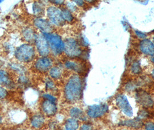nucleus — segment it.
<instances>
[{
	"label": "nucleus",
	"instance_id": "f704fd0d",
	"mask_svg": "<svg viewBox=\"0 0 154 130\" xmlns=\"http://www.w3.org/2000/svg\"><path fill=\"white\" fill-rule=\"evenodd\" d=\"M74 2L79 7H82L85 4V2L84 1H74Z\"/></svg>",
	"mask_w": 154,
	"mask_h": 130
},
{
	"label": "nucleus",
	"instance_id": "ddd939ff",
	"mask_svg": "<svg viewBox=\"0 0 154 130\" xmlns=\"http://www.w3.org/2000/svg\"><path fill=\"white\" fill-rule=\"evenodd\" d=\"M0 86L8 89H13L15 84L8 71L0 69Z\"/></svg>",
	"mask_w": 154,
	"mask_h": 130
},
{
	"label": "nucleus",
	"instance_id": "0eeeda50",
	"mask_svg": "<svg viewBox=\"0 0 154 130\" xmlns=\"http://www.w3.org/2000/svg\"><path fill=\"white\" fill-rule=\"evenodd\" d=\"M116 102L118 107L126 116L131 117L133 116V109L125 95L123 94H118L116 97Z\"/></svg>",
	"mask_w": 154,
	"mask_h": 130
},
{
	"label": "nucleus",
	"instance_id": "f3484780",
	"mask_svg": "<svg viewBox=\"0 0 154 130\" xmlns=\"http://www.w3.org/2000/svg\"><path fill=\"white\" fill-rule=\"evenodd\" d=\"M45 117L42 114L37 113L33 115L30 120V125L34 129L41 128L45 123Z\"/></svg>",
	"mask_w": 154,
	"mask_h": 130
},
{
	"label": "nucleus",
	"instance_id": "79ce46f5",
	"mask_svg": "<svg viewBox=\"0 0 154 130\" xmlns=\"http://www.w3.org/2000/svg\"></svg>",
	"mask_w": 154,
	"mask_h": 130
},
{
	"label": "nucleus",
	"instance_id": "6ab92c4d",
	"mask_svg": "<svg viewBox=\"0 0 154 130\" xmlns=\"http://www.w3.org/2000/svg\"><path fill=\"white\" fill-rule=\"evenodd\" d=\"M64 66L66 69L74 71L77 73H81L84 71L83 65L81 63L74 60H67L65 61Z\"/></svg>",
	"mask_w": 154,
	"mask_h": 130
},
{
	"label": "nucleus",
	"instance_id": "412c9836",
	"mask_svg": "<svg viewBox=\"0 0 154 130\" xmlns=\"http://www.w3.org/2000/svg\"><path fill=\"white\" fill-rule=\"evenodd\" d=\"M69 115L71 118L77 120H84L85 119L83 110L78 107H71L69 110Z\"/></svg>",
	"mask_w": 154,
	"mask_h": 130
},
{
	"label": "nucleus",
	"instance_id": "39448f33",
	"mask_svg": "<svg viewBox=\"0 0 154 130\" xmlns=\"http://www.w3.org/2000/svg\"><path fill=\"white\" fill-rule=\"evenodd\" d=\"M46 15L51 24L57 27H60L65 24L62 15L61 8L54 5H51L46 9Z\"/></svg>",
	"mask_w": 154,
	"mask_h": 130
},
{
	"label": "nucleus",
	"instance_id": "4468645a",
	"mask_svg": "<svg viewBox=\"0 0 154 130\" xmlns=\"http://www.w3.org/2000/svg\"><path fill=\"white\" fill-rule=\"evenodd\" d=\"M37 33L31 27H26L22 31L23 39L28 44L34 43Z\"/></svg>",
	"mask_w": 154,
	"mask_h": 130
},
{
	"label": "nucleus",
	"instance_id": "a211bd4d",
	"mask_svg": "<svg viewBox=\"0 0 154 130\" xmlns=\"http://www.w3.org/2000/svg\"><path fill=\"white\" fill-rule=\"evenodd\" d=\"M32 14L36 17H42L45 14L44 4L40 1L33 2L31 5Z\"/></svg>",
	"mask_w": 154,
	"mask_h": 130
},
{
	"label": "nucleus",
	"instance_id": "6e6552de",
	"mask_svg": "<svg viewBox=\"0 0 154 130\" xmlns=\"http://www.w3.org/2000/svg\"><path fill=\"white\" fill-rule=\"evenodd\" d=\"M108 111V106L106 104L93 105L88 107L87 115L93 119L99 118L106 115Z\"/></svg>",
	"mask_w": 154,
	"mask_h": 130
},
{
	"label": "nucleus",
	"instance_id": "4be33fe9",
	"mask_svg": "<svg viewBox=\"0 0 154 130\" xmlns=\"http://www.w3.org/2000/svg\"><path fill=\"white\" fill-rule=\"evenodd\" d=\"M79 128V122L77 119L69 118L66 120L64 123V130H77Z\"/></svg>",
	"mask_w": 154,
	"mask_h": 130
},
{
	"label": "nucleus",
	"instance_id": "423d86ee",
	"mask_svg": "<svg viewBox=\"0 0 154 130\" xmlns=\"http://www.w3.org/2000/svg\"><path fill=\"white\" fill-rule=\"evenodd\" d=\"M34 44L37 53L40 57L49 56L51 53L48 42L42 33H37Z\"/></svg>",
	"mask_w": 154,
	"mask_h": 130
},
{
	"label": "nucleus",
	"instance_id": "e433bc0d",
	"mask_svg": "<svg viewBox=\"0 0 154 130\" xmlns=\"http://www.w3.org/2000/svg\"><path fill=\"white\" fill-rule=\"evenodd\" d=\"M152 77L153 79H154V69L152 71Z\"/></svg>",
	"mask_w": 154,
	"mask_h": 130
},
{
	"label": "nucleus",
	"instance_id": "ea45409f",
	"mask_svg": "<svg viewBox=\"0 0 154 130\" xmlns=\"http://www.w3.org/2000/svg\"><path fill=\"white\" fill-rule=\"evenodd\" d=\"M153 41H154V38H153Z\"/></svg>",
	"mask_w": 154,
	"mask_h": 130
},
{
	"label": "nucleus",
	"instance_id": "1a4fd4ad",
	"mask_svg": "<svg viewBox=\"0 0 154 130\" xmlns=\"http://www.w3.org/2000/svg\"><path fill=\"white\" fill-rule=\"evenodd\" d=\"M34 68L40 72H48L54 66V60L49 57H39L34 61Z\"/></svg>",
	"mask_w": 154,
	"mask_h": 130
},
{
	"label": "nucleus",
	"instance_id": "b1692460",
	"mask_svg": "<svg viewBox=\"0 0 154 130\" xmlns=\"http://www.w3.org/2000/svg\"><path fill=\"white\" fill-rule=\"evenodd\" d=\"M140 84L139 81H131L127 83L125 86V90L128 92H133L136 90Z\"/></svg>",
	"mask_w": 154,
	"mask_h": 130
},
{
	"label": "nucleus",
	"instance_id": "7c9ffc66",
	"mask_svg": "<svg viewBox=\"0 0 154 130\" xmlns=\"http://www.w3.org/2000/svg\"><path fill=\"white\" fill-rule=\"evenodd\" d=\"M144 127L146 130H154V122H146Z\"/></svg>",
	"mask_w": 154,
	"mask_h": 130
},
{
	"label": "nucleus",
	"instance_id": "aec40b11",
	"mask_svg": "<svg viewBox=\"0 0 154 130\" xmlns=\"http://www.w3.org/2000/svg\"><path fill=\"white\" fill-rule=\"evenodd\" d=\"M49 77L53 80H59L62 77L63 70L60 66L54 65L48 71Z\"/></svg>",
	"mask_w": 154,
	"mask_h": 130
},
{
	"label": "nucleus",
	"instance_id": "2eb2a0df",
	"mask_svg": "<svg viewBox=\"0 0 154 130\" xmlns=\"http://www.w3.org/2000/svg\"><path fill=\"white\" fill-rule=\"evenodd\" d=\"M140 49L143 53L148 56L154 54V44L149 39H144L140 42Z\"/></svg>",
	"mask_w": 154,
	"mask_h": 130
},
{
	"label": "nucleus",
	"instance_id": "9d476101",
	"mask_svg": "<svg viewBox=\"0 0 154 130\" xmlns=\"http://www.w3.org/2000/svg\"><path fill=\"white\" fill-rule=\"evenodd\" d=\"M135 98L136 102L145 108L152 107L154 105V101L147 92L143 90H138L136 92Z\"/></svg>",
	"mask_w": 154,
	"mask_h": 130
},
{
	"label": "nucleus",
	"instance_id": "f257e3e1",
	"mask_svg": "<svg viewBox=\"0 0 154 130\" xmlns=\"http://www.w3.org/2000/svg\"><path fill=\"white\" fill-rule=\"evenodd\" d=\"M83 82L78 75H73L68 79L64 89V96L69 102H75L81 98Z\"/></svg>",
	"mask_w": 154,
	"mask_h": 130
},
{
	"label": "nucleus",
	"instance_id": "20e7f679",
	"mask_svg": "<svg viewBox=\"0 0 154 130\" xmlns=\"http://www.w3.org/2000/svg\"><path fill=\"white\" fill-rule=\"evenodd\" d=\"M64 53L69 58H77L82 54V50L80 44L75 39L67 38L64 41Z\"/></svg>",
	"mask_w": 154,
	"mask_h": 130
},
{
	"label": "nucleus",
	"instance_id": "bb28decb",
	"mask_svg": "<svg viewBox=\"0 0 154 130\" xmlns=\"http://www.w3.org/2000/svg\"><path fill=\"white\" fill-rule=\"evenodd\" d=\"M42 97L44 100H48V101L54 102V103H56V102H57V98L51 94L45 93L42 95Z\"/></svg>",
	"mask_w": 154,
	"mask_h": 130
},
{
	"label": "nucleus",
	"instance_id": "f8f14e48",
	"mask_svg": "<svg viewBox=\"0 0 154 130\" xmlns=\"http://www.w3.org/2000/svg\"><path fill=\"white\" fill-rule=\"evenodd\" d=\"M41 108L44 115L49 117L54 116L57 112L56 103L48 100H44L42 102Z\"/></svg>",
	"mask_w": 154,
	"mask_h": 130
},
{
	"label": "nucleus",
	"instance_id": "72a5a7b5",
	"mask_svg": "<svg viewBox=\"0 0 154 130\" xmlns=\"http://www.w3.org/2000/svg\"><path fill=\"white\" fill-rule=\"evenodd\" d=\"M135 33L136 35L140 39H145L146 37V34L145 33H143L139 31H135Z\"/></svg>",
	"mask_w": 154,
	"mask_h": 130
},
{
	"label": "nucleus",
	"instance_id": "393cba45",
	"mask_svg": "<svg viewBox=\"0 0 154 130\" xmlns=\"http://www.w3.org/2000/svg\"><path fill=\"white\" fill-rule=\"evenodd\" d=\"M131 71L134 75H139L141 72L142 69L139 61H135L133 62L131 67Z\"/></svg>",
	"mask_w": 154,
	"mask_h": 130
},
{
	"label": "nucleus",
	"instance_id": "7ed1b4c3",
	"mask_svg": "<svg viewBox=\"0 0 154 130\" xmlns=\"http://www.w3.org/2000/svg\"><path fill=\"white\" fill-rule=\"evenodd\" d=\"M42 34L48 42L51 53L59 56L64 53V42L59 34L54 32Z\"/></svg>",
	"mask_w": 154,
	"mask_h": 130
},
{
	"label": "nucleus",
	"instance_id": "f03ea898",
	"mask_svg": "<svg viewBox=\"0 0 154 130\" xmlns=\"http://www.w3.org/2000/svg\"><path fill=\"white\" fill-rule=\"evenodd\" d=\"M35 47L30 44L25 43L18 46L14 52L17 61L22 63H29L33 61L36 56Z\"/></svg>",
	"mask_w": 154,
	"mask_h": 130
},
{
	"label": "nucleus",
	"instance_id": "2f4dec72",
	"mask_svg": "<svg viewBox=\"0 0 154 130\" xmlns=\"http://www.w3.org/2000/svg\"><path fill=\"white\" fill-rule=\"evenodd\" d=\"M50 3L52 4L54 6H60L63 4H64V1H59V0H57V1H55V0H52V1H49Z\"/></svg>",
	"mask_w": 154,
	"mask_h": 130
},
{
	"label": "nucleus",
	"instance_id": "9b49d317",
	"mask_svg": "<svg viewBox=\"0 0 154 130\" xmlns=\"http://www.w3.org/2000/svg\"><path fill=\"white\" fill-rule=\"evenodd\" d=\"M35 27L41 33H49L54 32V26L47 19L43 17H35L33 20Z\"/></svg>",
	"mask_w": 154,
	"mask_h": 130
},
{
	"label": "nucleus",
	"instance_id": "dca6fc26",
	"mask_svg": "<svg viewBox=\"0 0 154 130\" xmlns=\"http://www.w3.org/2000/svg\"><path fill=\"white\" fill-rule=\"evenodd\" d=\"M119 125L120 126L127 127L134 129H139L143 127L144 124L142 120L139 119V117H137L131 120H125L121 121L119 122Z\"/></svg>",
	"mask_w": 154,
	"mask_h": 130
},
{
	"label": "nucleus",
	"instance_id": "5701e85b",
	"mask_svg": "<svg viewBox=\"0 0 154 130\" xmlns=\"http://www.w3.org/2000/svg\"><path fill=\"white\" fill-rule=\"evenodd\" d=\"M62 15L65 22L71 23L74 20V16L72 14L71 12H70L67 8H61Z\"/></svg>",
	"mask_w": 154,
	"mask_h": 130
},
{
	"label": "nucleus",
	"instance_id": "473e14b6",
	"mask_svg": "<svg viewBox=\"0 0 154 130\" xmlns=\"http://www.w3.org/2000/svg\"><path fill=\"white\" fill-rule=\"evenodd\" d=\"M67 9L69 10L70 12H74V11H75V10L77 9V7L76 6L73 4H71L70 2H68L67 4Z\"/></svg>",
	"mask_w": 154,
	"mask_h": 130
},
{
	"label": "nucleus",
	"instance_id": "c9c22d12",
	"mask_svg": "<svg viewBox=\"0 0 154 130\" xmlns=\"http://www.w3.org/2000/svg\"><path fill=\"white\" fill-rule=\"evenodd\" d=\"M2 120H3V118L2 117V116L0 115V125L1 124V123L2 122Z\"/></svg>",
	"mask_w": 154,
	"mask_h": 130
},
{
	"label": "nucleus",
	"instance_id": "a19ab883",
	"mask_svg": "<svg viewBox=\"0 0 154 130\" xmlns=\"http://www.w3.org/2000/svg\"><path fill=\"white\" fill-rule=\"evenodd\" d=\"M23 130V129H22V130Z\"/></svg>",
	"mask_w": 154,
	"mask_h": 130
},
{
	"label": "nucleus",
	"instance_id": "c756f323",
	"mask_svg": "<svg viewBox=\"0 0 154 130\" xmlns=\"http://www.w3.org/2000/svg\"><path fill=\"white\" fill-rule=\"evenodd\" d=\"M79 130H93V127L92 124L89 122H85L80 127Z\"/></svg>",
	"mask_w": 154,
	"mask_h": 130
},
{
	"label": "nucleus",
	"instance_id": "c85d7f7f",
	"mask_svg": "<svg viewBox=\"0 0 154 130\" xmlns=\"http://www.w3.org/2000/svg\"><path fill=\"white\" fill-rule=\"evenodd\" d=\"M149 113H148V112L145 109H143V110H141V111H140L138 117L141 120L143 119H146V118L149 117Z\"/></svg>",
	"mask_w": 154,
	"mask_h": 130
},
{
	"label": "nucleus",
	"instance_id": "4c0bfd02",
	"mask_svg": "<svg viewBox=\"0 0 154 130\" xmlns=\"http://www.w3.org/2000/svg\"><path fill=\"white\" fill-rule=\"evenodd\" d=\"M151 61L154 64V56L151 58Z\"/></svg>",
	"mask_w": 154,
	"mask_h": 130
},
{
	"label": "nucleus",
	"instance_id": "a878e982",
	"mask_svg": "<svg viewBox=\"0 0 154 130\" xmlns=\"http://www.w3.org/2000/svg\"><path fill=\"white\" fill-rule=\"evenodd\" d=\"M45 87L47 90L53 91L56 89V85L54 81L51 77H48L45 80Z\"/></svg>",
	"mask_w": 154,
	"mask_h": 130
},
{
	"label": "nucleus",
	"instance_id": "58836bf2",
	"mask_svg": "<svg viewBox=\"0 0 154 130\" xmlns=\"http://www.w3.org/2000/svg\"><path fill=\"white\" fill-rule=\"evenodd\" d=\"M2 2V1H0V4H1Z\"/></svg>",
	"mask_w": 154,
	"mask_h": 130
},
{
	"label": "nucleus",
	"instance_id": "cd10ccee",
	"mask_svg": "<svg viewBox=\"0 0 154 130\" xmlns=\"http://www.w3.org/2000/svg\"><path fill=\"white\" fill-rule=\"evenodd\" d=\"M8 93L7 89L0 86V100L5 98L8 95Z\"/></svg>",
	"mask_w": 154,
	"mask_h": 130
}]
</instances>
